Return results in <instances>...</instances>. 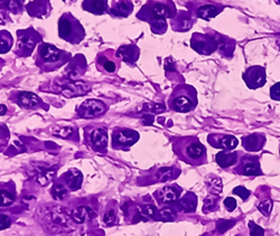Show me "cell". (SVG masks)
Listing matches in <instances>:
<instances>
[{
    "instance_id": "18",
    "label": "cell",
    "mask_w": 280,
    "mask_h": 236,
    "mask_svg": "<svg viewBox=\"0 0 280 236\" xmlns=\"http://www.w3.org/2000/svg\"><path fill=\"white\" fill-rule=\"evenodd\" d=\"M266 145V135L260 132L248 134L242 138V146L248 152H258L264 149Z\"/></svg>"
},
{
    "instance_id": "17",
    "label": "cell",
    "mask_w": 280,
    "mask_h": 236,
    "mask_svg": "<svg viewBox=\"0 0 280 236\" xmlns=\"http://www.w3.org/2000/svg\"><path fill=\"white\" fill-rule=\"evenodd\" d=\"M60 182H62L63 185L68 188L69 190L74 191L80 189L83 182V175L75 168H72L68 170L67 173L63 174L60 178Z\"/></svg>"
},
{
    "instance_id": "21",
    "label": "cell",
    "mask_w": 280,
    "mask_h": 236,
    "mask_svg": "<svg viewBox=\"0 0 280 236\" xmlns=\"http://www.w3.org/2000/svg\"><path fill=\"white\" fill-rule=\"evenodd\" d=\"M139 55H140V50L137 45H135V44L124 45L117 51V56L119 58V59L124 60L125 63L130 65H134L136 62H137Z\"/></svg>"
},
{
    "instance_id": "10",
    "label": "cell",
    "mask_w": 280,
    "mask_h": 236,
    "mask_svg": "<svg viewBox=\"0 0 280 236\" xmlns=\"http://www.w3.org/2000/svg\"><path fill=\"white\" fill-rule=\"evenodd\" d=\"M191 47L201 55H212L217 51L218 43L212 35L194 33L191 38Z\"/></svg>"
},
{
    "instance_id": "29",
    "label": "cell",
    "mask_w": 280,
    "mask_h": 236,
    "mask_svg": "<svg viewBox=\"0 0 280 236\" xmlns=\"http://www.w3.org/2000/svg\"><path fill=\"white\" fill-rule=\"evenodd\" d=\"M216 39H217V37H216ZM217 43H218L217 51L220 52V53L223 56H226V58H231V55L229 54V52H227V51H230L231 54L233 53V50L235 49V42H233L230 38L223 37V39H217Z\"/></svg>"
},
{
    "instance_id": "6",
    "label": "cell",
    "mask_w": 280,
    "mask_h": 236,
    "mask_svg": "<svg viewBox=\"0 0 280 236\" xmlns=\"http://www.w3.org/2000/svg\"><path fill=\"white\" fill-rule=\"evenodd\" d=\"M17 43L14 53L19 58H28L42 43V35L33 27L17 30Z\"/></svg>"
},
{
    "instance_id": "43",
    "label": "cell",
    "mask_w": 280,
    "mask_h": 236,
    "mask_svg": "<svg viewBox=\"0 0 280 236\" xmlns=\"http://www.w3.org/2000/svg\"><path fill=\"white\" fill-rule=\"evenodd\" d=\"M11 3V0H0V8H7Z\"/></svg>"
},
{
    "instance_id": "8",
    "label": "cell",
    "mask_w": 280,
    "mask_h": 236,
    "mask_svg": "<svg viewBox=\"0 0 280 236\" xmlns=\"http://www.w3.org/2000/svg\"><path fill=\"white\" fill-rule=\"evenodd\" d=\"M140 138L136 130L127 128H116L111 133V146L116 150L128 151Z\"/></svg>"
},
{
    "instance_id": "12",
    "label": "cell",
    "mask_w": 280,
    "mask_h": 236,
    "mask_svg": "<svg viewBox=\"0 0 280 236\" xmlns=\"http://www.w3.org/2000/svg\"><path fill=\"white\" fill-rule=\"evenodd\" d=\"M242 78L246 83L248 89L257 90L265 86L267 82V74L266 68L260 65H253L249 66L242 74Z\"/></svg>"
},
{
    "instance_id": "44",
    "label": "cell",
    "mask_w": 280,
    "mask_h": 236,
    "mask_svg": "<svg viewBox=\"0 0 280 236\" xmlns=\"http://www.w3.org/2000/svg\"><path fill=\"white\" fill-rule=\"evenodd\" d=\"M7 112V108L5 106H0V116H5Z\"/></svg>"
},
{
    "instance_id": "47",
    "label": "cell",
    "mask_w": 280,
    "mask_h": 236,
    "mask_svg": "<svg viewBox=\"0 0 280 236\" xmlns=\"http://www.w3.org/2000/svg\"><path fill=\"white\" fill-rule=\"evenodd\" d=\"M279 2H280V0H279Z\"/></svg>"
},
{
    "instance_id": "22",
    "label": "cell",
    "mask_w": 280,
    "mask_h": 236,
    "mask_svg": "<svg viewBox=\"0 0 280 236\" xmlns=\"http://www.w3.org/2000/svg\"><path fill=\"white\" fill-rule=\"evenodd\" d=\"M134 10V5L131 0H112L109 11L116 17H128Z\"/></svg>"
},
{
    "instance_id": "5",
    "label": "cell",
    "mask_w": 280,
    "mask_h": 236,
    "mask_svg": "<svg viewBox=\"0 0 280 236\" xmlns=\"http://www.w3.org/2000/svg\"><path fill=\"white\" fill-rule=\"evenodd\" d=\"M59 36L72 45H77L85 37V29L71 12H65L59 19Z\"/></svg>"
},
{
    "instance_id": "15",
    "label": "cell",
    "mask_w": 280,
    "mask_h": 236,
    "mask_svg": "<svg viewBox=\"0 0 280 236\" xmlns=\"http://www.w3.org/2000/svg\"><path fill=\"white\" fill-rule=\"evenodd\" d=\"M182 188L177 186L176 183H173V185H167L164 186L163 188H160L156 191L155 197L160 204L164 205H169L174 204L175 202H177L181 197L182 194Z\"/></svg>"
},
{
    "instance_id": "3",
    "label": "cell",
    "mask_w": 280,
    "mask_h": 236,
    "mask_svg": "<svg viewBox=\"0 0 280 236\" xmlns=\"http://www.w3.org/2000/svg\"><path fill=\"white\" fill-rule=\"evenodd\" d=\"M71 59L69 52L60 50L53 44L42 42L36 49L35 63L42 72H53L64 66Z\"/></svg>"
},
{
    "instance_id": "31",
    "label": "cell",
    "mask_w": 280,
    "mask_h": 236,
    "mask_svg": "<svg viewBox=\"0 0 280 236\" xmlns=\"http://www.w3.org/2000/svg\"><path fill=\"white\" fill-rule=\"evenodd\" d=\"M93 216L94 214L87 207H78L75 209V212H73V220L77 223L85 222L86 220H89V218Z\"/></svg>"
},
{
    "instance_id": "26",
    "label": "cell",
    "mask_w": 280,
    "mask_h": 236,
    "mask_svg": "<svg viewBox=\"0 0 280 236\" xmlns=\"http://www.w3.org/2000/svg\"><path fill=\"white\" fill-rule=\"evenodd\" d=\"M198 206V198L195 194L187 193L182 199H179V207L185 213H194Z\"/></svg>"
},
{
    "instance_id": "38",
    "label": "cell",
    "mask_w": 280,
    "mask_h": 236,
    "mask_svg": "<svg viewBox=\"0 0 280 236\" xmlns=\"http://www.w3.org/2000/svg\"><path fill=\"white\" fill-rule=\"evenodd\" d=\"M249 229H250V236H265V230L257 225L255 222H249Z\"/></svg>"
},
{
    "instance_id": "11",
    "label": "cell",
    "mask_w": 280,
    "mask_h": 236,
    "mask_svg": "<svg viewBox=\"0 0 280 236\" xmlns=\"http://www.w3.org/2000/svg\"><path fill=\"white\" fill-rule=\"evenodd\" d=\"M108 107L104 102L100 101V100L91 99L80 104L76 109V113L77 117L82 118V119H94V118L104 115Z\"/></svg>"
},
{
    "instance_id": "23",
    "label": "cell",
    "mask_w": 280,
    "mask_h": 236,
    "mask_svg": "<svg viewBox=\"0 0 280 236\" xmlns=\"http://www.w3.org/2000/svg\"><path fill=\"white\" fill-rule=\"evenodd\" d=\"M82 9L93 15H103L109 10L108 0H84Z\"/></svg>"
},
{
    "instance_id": "35",
    "label": "cell",
    "mask_w": 280,
    "mask_h": 236,
    "mask_svg": "<svg viewBox=\"0 0 280 236\" xmlns=\"http://www.w3.org/2000/svg\"><path fill=\"white\" fill-rule=\"evenodd\" d=\"M217 208H218V200L215 195H211L204 199V205H203L204 213L214 212Z\"/></svg>"
},
{
    "instance_id": "46",
    "label": "cell",
    "mask_w": 280,
    "mask_h": 236,
    "mask_svg": "<svg viewBox=\"0 0 280 236\" xmlns=\"http://www.w3.org/2000/svg\"><path fill=\"white\" fill-rule=\"evenodd\" d=\"M279 152H280V148H279Z\"/></svg>"
},
{
    "instance_id": "36",
    "label": "cell",
    "mask_w": 280,
    "mask_h": 236,
    "mask_svg": "<svg viewBox=\"0 0 280 236\" xmlns=\"http://www.w3.org/2000/svg\"><path fill=\"white\" fill-rule=\"evenodd\" d=\"M233 225H235V221L233 220H218L216 222V232L218 234H223L233 227Z\"/></svg>"
},
{
    "instance_id": "2",
    "label": "cell",
    "mask_w": 280,
    "mask_h": 236,
    "mask_svg": "<svg viewBox=\"0 0 280 236\" xmlns=\"http://www.w3.org/2000/svg\"><path fill=\"white\" fill-rule=\"evenodd\" d=\"M175 7L169 6L167 3L155 1L148 2L143 6L137 14V18L147 21L149 24L151 32L155 34H165L167 30L166 19L174 18Z\"/></svg>"
},
{
    "instance_id": "13",
    "label": "cell",
    "mask_w": 280,
    "mask_h": 236,
    "mask_svg": "<svg viewBox=\"0 0 280 236\" xmlns=\"http://www.w3.org/2000/svg\"><path fill=\"white\" fill-rule=\"evenodd\" d=\"M10 99L16 104H18L20 108L24 109L35 110V109L44 107V102L42 101V99L39 98L37 94L33 93V92H27V91L12 92Z\"/></svg>"
},
{
    "instance_id": "41",
    "label": "cell",
    "mask_w": 280,
    "mask_h": 236,
    "mask_svg": "<svg viewBox=\"0 0 280 236\" xmlns=\"http://www.w3.org/2000/svg\"><path fill=\"white\" fill-rule=\"evenodd\" d=\"M237 200L233 197H226L224 199V206L229 212H233L235 208H237Z\"/></svg>"
},
{
    "instance_id": "7",
    "label": "cell",
    "mask_w": 280,
    "mask_h": 236,
    "mask_svg": "<svg viewBox=\"0 0 280 236\" xmlns=\"http://www.w3.org/2000/svg\"><path fill=\"white\" fill-rule=\"evenodd\" d=\"M84 141L92 150L106 152L109 142L107 128L101 125H90L84 129Z\"/></svg>"
},
{
    "instance_id": "32",
    "label": "cell",
    "mask_w": 280,
    "mask_h": 236,
    "mask_svg": "<svg viewBox=\"0 0 280 236\" xmlns=\"http://www.w3.org/2000/svg\"><path fill=\"white\" fill-rule=\"evenodd\" d=\"M14 222V216L7 209H0V231L6 230Z\"/></svg>"
},
{
    "instance_id": "16",
    "label": "cell",
    "mask_w": 280,
    "mask_h": 236,
    "mask_svg": "<svg viewBox=\"0 0 280 236\" xmlns=\"http://www.w3.org/2000/svg\"><path fill=\"white\" fill-rule=\"evenodd\" d=\"M108 52H104L98 55L97 59V64L99 66V69H103L104 72L109 74H113L117 72V69L120 66V59L118 58L117 54L113 53L111 51L110 56H108Z\"/></svg>"
},
{
    "instance_id": "37",
    "label": "cell",
    "mask_w": 280,
    "mask_h": 236,
    "mask_svg": "<svg viewBox=\"0 0 280 236\" xmlns=\"http://www.w3.org/2000/svg\"><path fill=\"white\" fill-rule=\"evenodd\" d=\"M258 209H259L260 213L264 214L265 216H269L271 209H273V200L271 199L262 200V202L258 205Z\"/></svg>"
},
{
    "instance_id": "14",
    "label": "cell",
    "mask_w": 280,
    "mask_h": 236,
    "mask_svg": "<svg viewBox=\"0 0 280 236\" xmlns=\"http://www.w3.org/2000/svg\"><path fill=\"white\" fill-rule=\"evenodd\" d=\"M209 145L215 148V149H222L224 151H232L239 145L238 138L232 134L224 133H211L208 135Z\"/></svg>"
},
{
    "instance_id": "4",
    "label": "cell",
    "mask_w": 280,
    "mask_h": 236,
    "mask_svg": "<svg viewBox=\"0 0 280 236\" xmlns=\"http://www.w3.org/2000/svg\"><path fill=\"white\" fill-rule=\"evenodd\" d=\"M198 107V91L194 86L181 84L176 86L168 99L169 110L179 113L193 111Z\"/></svg>"
},
{
    "instance_id": "33",
    "label": "cell",
    "mask_w": 280,
    "mask_h": 236,
    "mask_svg": "<svg viewBox=\"0 0 280 236\" xmlns=\"http://www.w3.org/2000/svg\"><path fill=\"white\" fill-rule=\"evenodd\" d=\"M208 186L212 195L217 196L222 193V182H221V179L218 177H215V176L210 177Z\"/></svg>"
},
{
    "instance_id": "9",
    "label": "cell",
    "mask_w": 280,
    "mask_h": 236,
    "mask_svg": "<svg viewBox=\"0 0 280 236\" xmlns=\"http://www.w3.org/2000/svg\"><path fill=\"white\" fill-rule=\"evenodd\" d=\"M242 154V152H241ZM233 173L241 176H261L262 170L258 156L243 155L239 157L237 165L234 166Z\"/></svg>"
},
{
    "instance_id": "39",
    "label": "cell",
    "mask_w": 280,
    "mask_h": 236,
    "mask_svg": "<svg viewBox=\"0 0 280 236\" xmlns=\"http://www.w3.org/2000/svg\"><path fill=\"white\" fill-rule=\"evenodd\" d=\"M232 193H233L234 195L240 196V197H241L243 200H247L249 198V196H250V191H249L247 188H244L243 186L235 187Z\"/></svg>"
},
{
    "instance_id": "27",
    "label": "cell",
    "mask_w": 280,
    "mask_h": 236,
    "mask_svg": "<svg viewBox=\"0 0 280 236\" xmlns=\"http://www.w3.org/2000/svg\"><path fill=\"white\" fill-rule=\"evenodd\" d=\"M192 25H193V21H192L191 17L185 16L184 14L177 16L172 21V27L175 32H187L191 29Z\"/></svg>"
},
{
    "instance_id": "25",
    "label": "cell",
    "mask_w": 280,
    "mask_h": 236,
    "mask_svg": "<svg viewBox=\"0 0 280 236\" xmlns=\"http://www.w3.org/2000/svg\"><path fill=\"white\" fill-rule=\"evenodd\" d=\"M222 7L214 5V3H205V5H201L195 10V15L198 18L209 20L216 17L222 11Z\"/></svg>"
},
{
    "instance_id": "24",
    "label": "cell",
    "mask_w": 280,
    "mask_h": 236,
    "mask_svg": "<svg viewBox=\"0 0 280 236\" xmlns=\"http://www.w3.org/2000/svg\"><path fill=\"white\" fill-rule=\"evenodd\" d=\"M241 155L240 151H221L215 156V161L217 165L220 166L223 169H227L232 167V166H235L239 160V157Z\"/></svg>"
},
{
    "instance_id": "45",
    "label": "cell",
    "mask_w": 280,
    "mask_h": 236,
    "mask_svg": "<svg viewBox=\"0 0 280 236\" xmlns=\"http://www.w3.org/2000/svg\"><path fill=\"white\" fill-rule=\"evenodd\" d=\"M276 43H277V46L279 47V50H280V42H277V41H276Z\"/></svg>"
},
{
    "instance_id": "34",
    "label": "cell",
    "mask_w": 280,
    "mask_h": 236,
    "mask_svg": "<svg viewBox=\"0 0 280 236\" xmlns=\"http://www.w3.org/2000/svg\"><path fill=\"white\" fill-rule=\"evenodd\" d=\"M68 188L65 187L62 182H55L53 188H52V195L55 199H63L68 195Z\"/></svg>"
},
{
    "instance_id": "40",
    "label": "cell",
    "mask_w": 280,
    "mask_h": 236,
    "mask_svg": "<svg viewBox=\"0 0 280 236\" xmlns=\"http://www.w3.org/2000/svg\"><path fill=\"white\" fill-rule=\"evenodd\" d=\"M270 98L274 101H280V82L270 87Z\"/></svg>"
},
{
    "instance_id": "28",
    "label": "cell",
    "mask_w": 280,
    "mask_h": 236,
    "mask_svg": "<svg viewBox=\"0 0 280 236\" xmlns=\"http://www.w3.org/2000/svg\"><path fill=\"white\" fill-rule=\"evenodd\" d=\"M14 45V38L8 30H0V54L10 52Z\"/></svg>"
},
{
    "instance_id": "42",
    "label": "cell",
    "mask_w": 280,
    "mask_h": 236,
    "mask_svg": "<svg viewBox=\"0 0 280 236\" xmlns=\"http://www.w3.org/2000/svg\"><path fill=\"white\" fill-rule=\"evenodd\" d=\"M115 220H116V216L112 211L107 212L106 215H104V222H106L107 224H112V223L115 222Z\"/></svg>"
},
{
    "instance_id": "1",
    "label": "cell",
    "mask_w": 280,
    "mask_h": 236,
    "mask_svg": "<svg viewBox=\"0 0 280 236\" xmlns=\"http://www.w3.org/2000/svg\"><path fill=\"white\" fill-rule=\"evenodd\" d=\"M173 151L179 160L190 166H202L208 161L207 148L198 137H177L172 139Z\"/></svg>"
},
{
    "instance_id": "19",
    "label": "cell",
    "mask_w": 280,
    "mask_h": 236,
    "mask_svg": "<svg viewBox=\"0 0 280 236\" xmlns=\"http://www.w3.org/2000/svg\"><path fill=\"white\" fill-rule=\"evenodd\" d=\"M16 200V186L12 181L0 182V208L11 206Z\"/></svg>"
},
{
    "instance_id": "30",
    "label": "cell",
    "mask_w": 280,
    "mask_h": 236,
    "mask_svg": "<svg viewBox=\"0 0 280 236\" xmlns=\"http://www.w3.org/2000/svg\"><path fill=\"white\" fill-rule=\"evenodd\" d=\"M179 174V170L176 168H161L156 174V179L160 182H165L168 180H172L175 179Z\"/></svg>"
},
{
    "instance_id": "20",
    "label": "cell",
    "mask_w": 280,
    "mask_h": 236,
    "mask_svg": "<svg viewBox=\"0 0 280 236\" xmlns=\"http://www.w3.org/2000/svg\"><path fill=\"white\" fill-rule=\"evenodd\" d=\"M52 11V6L50 0H34L27 5V12L29 16L44 18L49 17Z\"/></svg>"
}]
</instances>
